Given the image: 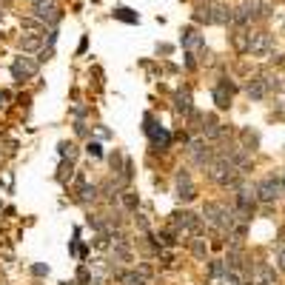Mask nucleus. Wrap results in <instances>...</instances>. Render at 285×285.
<instances>
[{
  "label": "nucleus",
  "mask_w": 285,
  "mask_h": 285,
  "mask_svg": "<svg viewBox=\"0 0 285 285\" xmlns=\"http://www.w3.org/2000/svg\"><path fill=\"white\" fill-rule=\"evenodd\" d=\"M208 177L214 183H220V186H237V177H240V171L234 168V163L228 160L225 154H220L217 160L208 163Z\"/></svg>",
  "instance_id": "obj_1"
},
{
  "label": "nucleus",
  "mask_w": 285,
  "mask_h": 285,
  "mask_svg": "<svg viewBox=\"0 0 285 285\" xmlns=\"http://www.w3.org/2000/svg\"><path fill=\"white\" fill-rule=\"evenodd\" d=\"M203 217H205L208 225H214V228H220V231H225V228L231 231V225H234V220H237L234 211L225 208V205H220V203H205Z\"/></svg>",
  "instance_id": "obj_2"
},
{
  "label": "nucleus",
  "mask_w": 285,
  "mask_h": 285,
  "mask_svg": "<svg viewBox=\"0 0 285 285\" xmlns=\"http://www.w3.org/2000/svg\"><path fill=\"white\" fill-rule=\"evenodd\" d=\"M171 225L177 231H188L191 237H197L200 231H203L200 217H197V214H191V211H174V214H171Z\"/></svg>",
  "instance_id": "obj_3"
},
{
  "label": "nucleus",
  "mask_w": 285,
  "mask_h": 285,
  "mask_svg": "<svg viewBox=\"0 0 285 285\" xmlns=\"http://www.w3.org/2000/svg\"><path fill=\"white\" fill-rule=\"evenodd\" d=\"M271 49H274V38L268 31H254V34H248V51L254 57L271 55Z\"/></svg>",
  "instance_id": "obj_4"
},
{
  "label": "nucleus",
  "mask_w": 285,
  "mask_h": 285,
  "mask_svg": "<svg viewBox=\"0 0 285 285\" xmlns=\"http://www.w3.org/2000/svg\"><path fill=\"white\" fill-rule=\"evenodd\" d=\"M40 72V63L38 60H31V57H17V60L12 63V75L14 80H31V77Z\"/></svg>",
  "instance_id": "obj_5"
},
{
  "label": "nucleus",
  "mask_w": 285,
  "mask_h": 285,
  "mask_svg": "<svg viewBox=\"0 0 285 285\" xmlns=\"http://www.w3.org/2000/svg\"><path fill=\"white\" fill-rule=\"evenodd\" d=\"M279 194H282V183H279L277 177H265V180H260V186H257V200H262V203H274Z\"/></svg>",
  "instance_id": "obj_6"
},
{
  "label": "nucleus",
  "mask_w": 285,
  "mask_h": 285,
  "mask_svg": "<svg viewBox=\"0 0 285 285\" xmlns=\"http://www.w3.org/2000/svg\"><path fill=\"white\" fill-rule=\"evenodd\" d=\"M177 197L183 200V203H191L194 197H197V188H194L191 177H188V171H177Z\"/></svg>",
  "instance_id": "obj_7"
},
{
  "label": "nucleus",
  "mask_w": 285,
  "mask_h": 285,
  "mask_svg": "<svg viewBox=\"0 0 285 285\" xmlns=\"http://www.w3.org/2000/svg\"><path fill=\"white\" fill-rule=\"evenodd\" d=\"M34 12H38L40 20H49V23H57V20H60L57 0H34Z\"/></svg>",
  "instance_id": "obj_8"
},
{
  "label": "nucleus",
  "mask_w": 285,
  "mask_h": 285,
  "mask_svg": "<svg viewBox=\"0 0 285 285\" xmlns=\"http://www.w3.org/2000/svg\"><path fill=\"white\" fill-rule=\"evenodd\" d=\"M188 157H191L197 166H208V163H211V151H208V146H205L203 140H191V142H188Z\"/></svg>",
  "instance_id": "obj_9"
},
{
  "label": "nucleus",
  "mask_w": 285,
  "mask_h": 285,
  "mask_svg": "<svg viewBox=\"0 0 285 285\" xmlns=\"http://www.w3.org/2000/svg\"><path fill=\"white\" fill-rule=\"evenodd\" d=\"M231 97H234V86H231L228 80H220L217 86H214V103H217V109H228Z\"/></svg>",
  "instance_id": "obj_10"
},
{
  "label": "nucleus",
  "mask_w": 285,
  "mask_h": 285,
  "mask_svg": "<svg viewBox=\"0 0 285 285\" xmlns=\"http://www.w3.org/2000/svg\"><path fill=\"white\" fill-rule=\"evenodd\" d=\"M248 277H251V285H274V271L268 265H262V262L248 268Z\"/></svg>",
  "instance_id": "obj_11"
},
{
  "label": "nucleus",
  "mask_w": 285,
  "mask_h": 285,
  "mask_svg": "<svg viewBox=\"0 0 285 285\" xmlns=\"http://www.w3.org/2000/svg\"><path fill=\"white\" fill-rule=\"evenodd\" d=\"M254 205H257V188H245L242 186L240 191H237V211H254Z\"/></svg>",
  "instance_id": "obj_12"
},
{
  "label": "nucleus",
  "mask_w": 285,
  "mask_h": 285,
  "mask_svg": "<svg viewBox=\"0 0 285 285\" xmlns=\"http://www.w3.org/2000/svg\"><path fill=\"white\" fill-rule=\"evenodd\" d=\"M208 23L228 26V23H234V12L228 6H208Z\"/></svg>",
  "instance_id": "obj_13"
},
{
  "label": "nucleus",
  "mask_w": 285,
  "mask_h": 285,
  "mask_svg": "<svg viewBox=\"0 0 285 285\" xmlns=\"http://www.w3.org/2000/svg\"><path fill=\"white\" fill-rule=\"evenodd\" d=\"M245 92H248V97H251V100H265L268 97V86H265L262 77H254V80L245 86Z\"/></svg>",
  "instance_id": "obj_14"
},
{
  "label": "nucleus",
  "mask_w": 285,
  "mask_h": 285,
  "mask_svg": "<svg viewBox=\"0 0 285 285\" xmlns=\"http://www.w3.org/2000/svg\"><path fill=\"white\" fill-rule=\"evenodd\" d=\"M17 46H20V51H40L43 49V38L40 34H23Z\"/></svg>",
  "instance_id": "obj_15"
},
{
  "label": "nucleus",
  "mask_w": 285,
  "mask_h": 285,
  "mask_svg": "<svg viewBox=\"0 0 285 285\" xmlns=\"http://www.w3.org/2000/svg\"><path fill=\"white\" fill-rule=\"evenodd\" d=\"M183 46H186L188 51H197V49H203V34H197V31H183Z\"/></svg>",
  "instance_id": "obj_16"
},
{
  "label": "nucleus",
  "mask_w": 285,
  "mask_h": 285,
  "mask_svg": "<svg viewBox=\"0 0 285 285\" xmlns=\"http://www.w3.org/2000/svg\"><path fill=\"white\" fill-rule=\"evenodd\" d=\"M174 109L183 112V114H188V112H191V94H188V92H177V94H174Z\"/></svg>",
  "instance_id": "obj_17"
},
{
  "label": "nucleus",
  "mask_w": 285,
  "mask_h": 285,
  "mask_svg": "<svg viewBox=\"0 0 285 285\" xmlns=\"http://www.w3.org/2000/svg\"><path fill=\"white\" fill-rule=\"evenodd\" d=\"M240 137H242V149H245V151H254L257 146H260V134H254V131L245 129Z\"/></svg>",
  "instance_id": "obj_18"
},
{
  "label": "nucleus",
  "mask_w": 285,
  "mask_h": 285,
  "mask_svg": "<svg viewBox=\"0 0 285 285\" xmlns=\"http://www.w3.org/2000/svg\"><path fill=\"white\" fill-rule=\"evenodd\" d=\"M225 271H228V268H225V260H211V265H208V274L214 279H220V277H225Z\"/></svg>",
  "instance_id": "obj_19"
},
{
  "label": "nucleus",
  "mask_w": 285,
  "mask_h": 285,
  "mask_svg": "<svg viewBox=\"0 0 285 285\" xmlns=\"http://www.w3.org/2000/svg\"><path fill=\"white\" fill-rule=\"evenodd\" d=\"M137 205H140L137 194H134V191H126V194H123V208L131 211V214H137Z\"/></svg>",
  "instance_id": "obj_20"
},
{
  "label": "nucleus",
  "mask_w": 285,
  "mask_h": 285,
  "mask_svg": "<svg viewBox=\"0 0 285 285\" xmlns=\"http://www.w3.org/2000/svg\"><path fill=\"white\" fill-rule=\"evenodd\" d=\"M191 254L197 257V260H205V254H208V248H205V240H191Z\"/></svg>",
  "instance_id": "obj_21"
},
{
  "label": "nucleus",
  "mask_w": 285,
  "mask_h": 285,
  "mask_svg": "<svg viewBox=\"0 0 285 285\" xmlns=\"http://www.w3.org/2000/svg\"><path fill=\"white\" fill-rule=\"evenodd\" d=\"M120 282H123V285H146V279H142L137 271H129V274H123V277H120Z\"/></svg>",
  "instance_id": "obj_22"
},
{
  "label": "nucleus",
  "mask_w": 285,
  "mask_h": 285,
  "mask_svg": "<svg viewBox=\"0 0 285 285\" xmlns=\"http://www.w3.org/2000/svg\"><path fill=\"white\" fill-rule=\"evenodd\" d=\"M60 154L66 157L68 163H72V160L77 157V146H75V142H60Z\"/></svg>",
  "instance_id": "obj_23"
},
{
  "label": "nucleus",
  "mask_w": 285,
  "mask_h": 285,
  "mask_svg": "<svg viewBox=\"0 0 285 285\" xmlns=\"http://www.w3.org/2000/svg\"><path fill=\"white\" fill-rule=\"evenodd\" d=\"M231 40H234V46L240 51H248V31H234V38Z\"/></svg>",
  "instance_id": "obj_24"
},
{
  "label": "nucleus",
  "mask_w": 285,
  "mask_h": 285,
  "mask_svg": "<svg viewBox=\"0 0 285 285\" xmlns=\"http://www.w3.org/2000/svg\"><path fill=\"white\" fill-rule=\"evenodd\" d=\"M97 197V186H86V183H80V200L83 203H88V200Z\"/></svg>",
  "instance_id": "obj_25"
},
{
  "label": "nucleus",
  "mask_w": 285,
  "mask_h": 285,
  "mask_svg": "<svg viewBox=\"0 0 285 285\" xmlns=\"http://www.w3.org/2000/svg\"><path fill=\"white\" fill-rule=\"evenodd\" d=\"M114 17L117 20H123V23H137V14H131V9H117V12H114Z\"/></svg>",
  "instance_id": "obj_26"
},
{
  "label": "nucleus",
  "mask_w": 285,
  "mask_h": 285,
  "mask_svg": "<svg viewBox=\"0 0 285 285\" xmlns=\"http://www.w3.org/2000/svg\"><path fill=\"white\" fill-rule=\"evenodd\" d=\"M277 262H279V268L285 271V245H279V248H277Z\"/></svg>",
  "instance_id": "obj_27"
},
{
  "label": "nucleus",
  "mask_w": 285,
  "mask_h": 285,
  "mask_svg": "<svg viewBox=\"0 0 285 285\" xmlns=\"http://www.w3.org/2000/svg\"><path fill=\"white\" fill-rule=\"evenodd\" d=\"M88 154H94V157L103 154V151H100V142H88Z\"/></svg>",
  "instance_id": "obj_28"
},
{
  "label": "nucleus",
  "mask_w": 285,
  "mask_h": 285,
  "mask_svg": "<svg viewBox=\"0 0 285 285\" xmlns=\"http://www.w3.org/2000/svg\"><path fill=\"white\" fill-rule=\"evenodd\" d=\"M123 163H126V160H123L120 154H112V168H114V171H117V168L123 166Z\"/></svg>",
  "instance_id": "obj_29"
},
{
  "label": "nucleus",
  "mask_w": 285,
  "mask_h": 285,
  "mask_svg": "<svg viewBox=\"0 0 285 285\" xmlns=\"http://www.w3.org/2000/svg\"><path fill=\"white\" fill-rule=\"evenodd\" d=\"M137 225H140V231H149V220L142 217V214H137Z\"/></svg>",
  "instance_id": "obj_30"
},
{
  "label": "nucleus",
  "mask_w": 285,
  "mask_h": 285,
  "mask_svg": "<svg viewBox=\"0 0 285 285\" xmlns=\"http://www.w3.org/2000/svg\"><path fill=\"white\" fill-rule=\"evenodd\" d=\"M23 26H26V29H38L40 23H38V20H34V17H26V20H23Z\"/></svg>",
  "instance_id": "obj_31"
},
{
  "label": "nucleus",
  "mask_w": 285,
  "mask_h": 285,
  "mask_svg": "<svg viewBox=\"0 0 285 285\" xmlns=\"http://www.w3.org/2000/svg\"><path fill=\"white\" fill-rule=\"evenodd\" d=\"M9 103V92H0V105H6Z\"/></svg>",
  "instance_id": "obj_32"
},
{
  "label": "nucleus",
  "mask_w": 285,
  "mask_h": 285,
  "mask_svg": "<svg viewBox=\"0 0 285 285\" xmlns=\"http://www.w3.org/2000/svg\"><path fill=\"white\" fill-rule=\"evenodd\" d=\"M3 20H6V12H3V9H0V23H3Z\"/></svg>",
  "instance_id": "obj_33"
},
{
  "label": "nucleus",
  "mask_w": 285,
  "mask_h": 285,
  "mask_svg": "<svg viewBox=\"0 0 285 285\" xmlns=\"http://www.w3.org/2000/svg\"><path fill=\"white\" fill-rule=\"evenodd\" d=\"M279 183H282V191H285V174H282V180H279Z\"/></svg>",
  "instance_id": "obj_34"
},
{
  "label": "nucleus",
  "mask_w": 285,
  "mask_h": 285,
  "mask_svg": "<svg viewBox=\"0 0 285 285\" xmlns=\"http://www.w3.org/2000/svg\"><path fill=\"white\" fill-rule=\"evenodd\" d=\"M63 285H77V282H63Z\"/></svg>",
  "instance_id": "obj_35"
},
{
  "label": "nucleus",
  "mask_w": 285,
  "mask_h": 285,
  "mask_svg": "<svg viewBox=\"0 0 285 285\" xmlns=\"http://www.w3.org/2000/svg\"><path fill=\"white\" fill-rule=\"evenodd\" d=\"M0 3H12V0H0Z\"/></svg>",
  "instance_id": "obj_36"
}]
</instances>
